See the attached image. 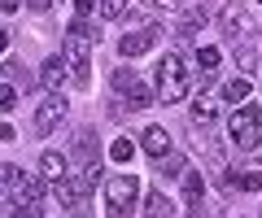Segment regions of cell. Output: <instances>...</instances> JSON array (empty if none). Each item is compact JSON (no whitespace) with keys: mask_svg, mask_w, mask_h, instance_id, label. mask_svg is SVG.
Instances as JSON below:
<instances>
[{"mask_svg":"<svg viewBox=\"0 0 262 218\" xmlns=\"http://www.w3.org/2000/svg\"><path fill=\"white\" fill-rule=\"evenodd\" d=\"M131 153H136V144H131V140H114L110 144V161H118V166H127Z\"/></svg>","mask_w":262,"mask_h":218,"instance_id":"18","label":"cell"},{"mask_svg":"<svg viewBox=\"0 0 262 218\" xmlns=\"http://www.w3.org/2000/svg\"><path fill=\"white\" fill-rule=\"evenodd\" d=\"M219 22H223V31H227L232 39H249V35H253L249 13H245V9H236V5H227V9L219 13Z\"/></svg>","mask_w":262,"mask_h":218,"instance_id":"8","label":"cell"},{"mask_svg":"<svg viewBox=\"0 0 262 218\" xmlns=\"http://www.w3.org/2000/svg\"><path fill=\"white\" fill-rule=\"evenodd\" d=\"M144 218H175V201L162 188H153L149 197H144Z\"/></svg>","mask_w":262,"mask_h":218,"instance_id":"12","label":"cell"},{"mask_svg":"<svg viewBox=\"0 0 262 218\" xmlns=\"http://www.w3.org/2000/svg\"><path fill=\"white\" fill-rule=\"evenodd\" d=\"M75 153L92 161V131H79V140H75Z\"/></svg>","mask_w":262,"mask_h":218,"instance_id":"25","label":"cell"},{"mask_svg":"<svg viewBox=\"0 0 262 218\" xmlns=\"http://www.w3.org/2000/svg\"><path fill=\"white\" fill-rule=\"evenodd\" d=\"M241 192H262V171H245L241 175Z\"/></svg>","mask_w":262,"mask_h":218,"instance_id":"22","label":"cell"},{"mask_svg":"<svg viewBox=\"0 0 262 218\" xmlns=\"http://www.w3.org/2000/svg\"><path fill=\"white\" fill-rule=\"evenodd\" d=\"M201 192H206L201 171H184V201H188V205H201Z\"/></svg>","mask_w":262,"mask_h":218,"instance_id":"15","label":"cell"},{"mask_svg":"<svg viewBox=\"0 0 262 218\" xmlns=\"http://www.w3.org/2000/svg\"><path fill=\"white\" fill-rule=\"evenodd\" d=\"M127 96H131V109H144V105L153 101V92H149V87H144V83H136V87H131Z\"/></svg>","mask_w":262,"mask_h":218,"instance_id":"21","label":"cell"},{"mask_svg":"<svg viewBox=\"0 0 262 218\" xmlns=\"http://www.w3.org/2000/svg\"><path fill=\"white\" fill-rule=\"evenodd\" d=\"M158 35H162V27H140V31H127V35L118 39V53L122 57H140V53H149L153 44H158Z\"/></svg>","mask_w":262,"mask_h":218,"instance_id":"7","label":"cell"},{"mask_svg":"<svg viewBox=\"0 0 262 218\" xmlns=\"http://www.w3.org/2000/svg\"><path fill=\"white\" fill-rule=\"evenodd\" d=\"M0 101H5V105H0L5 114H9V109H18V87H13V83H5V87H0Z\"/></svg>","mask_w":262,"mask_h":218,"instance_id":"24","label":"cell"},{"mask_svg":"<svg viewBox=\"0 0 262 218\" xmlns=\"http://www.w3.org/2000/svg\"><path fill=\"white\" fill-rule=\"evenodd\" d=\"M144 153H149V157H166V153H175L170 149V135H166V127H144Z\"/></svg>","mask_w":262,"mask_h":218,"instance_id":"11","label":"cell"},{"mask_svg":"<svg viewBox=\"0 0 262 218\" xmlns=\"http://www.w3.org/2000/svg\"><path fill=\"white\" fill-rule=\"evenodd\" d=\"M66 53H70V66H75V83L88 87V70H92V35H88V22L75 18L66 31Z\"/></svg>","mask_w":262,"mask_h":218,"instance_id":"4","label":"cell"},{"mask_svg":"<svg viewBox=\"0 0 262 218\" xmlns=\"http://www.w3.org/2000/svg\"><path fill=\"white\" fill-rule=\"evenodd\" d=\"M206 5H192V9H184V18H179V27H175V35L179 39H196V31L206 27Z\"/></svg>","mask_w":262,"mask_h":218,"instance_id":"10","label":"cell"},{"mask_svg":"<svg viewBox=\"0 0 262 218\" xmlns=\"http://www.w3.org/2000/svg\"><path fill=\"white\" fill-rule=\"evenodd\" d=\"M75 9H79V18H83V13H92V9H96V0H75Z\"/></svg>","mask_w":262,"mask_h":218,"instance_id":"26","label":"cell"},{"mask_svg":"<svg viewBox=\"0 0 262 218\" xmlns=\"http://www.w3.org/2000/svg\"><path fill=\"white\" fill-rule=\"evenodd\" d=\"M196 66H201V70H206V75H210V70L219 66V48H210V44H206V48H201V53H196Z\"/></svg>","mask_w":262,"mask_h":218,"instance_id":"20","label":"cell"},{"mask_svg":"<svg viewBox=\"0 0 262 218\" xmlns=\"http://www.w3.org/2000/svg\"><path fill=\"white\" fill-rule=\"evenodd\" d=\"M223 101H227V105L249 101V79H232V83H223Z\"/></svg>","mask_w":262,"mask_h":218,"instance_id":"16","label":"cell"},{"mask_svg":"<svg viewBox=\"0 0 262 218\" xmlns=\"http://www.w3.org/2000/svg\"><path fill=\"white\" fill-rule=\"evenodd\" d=\"M66 114H70V101H66L61 92H53V96L35 109V135H53L57 127L66 123Z\"/></svg>","mask_w":262,"mask_h":218,"instance_id":"6","label":"cell"},{"mask_svg":"<svg viewBox=\"0 0 262 218\" xmlns=\"http://www.w3.org/2000/svg\"><path fill=\"white\" fill-rule=\"evenodd\" d=\"M149 5H158V9H179V0H149Z\"/></svg>","mask_w":262,"mask_h":218,"instance_id":"27","label":"cell"},{"mask_svg":"<svg viewBox=\"0 0 262 218\" xmlns=\"http://www.w3.org/2000/svg\"><path fill=\"white\" fill-rule=\"evenodd\" d=\"M188 166H184V153H166V157H158V179L166 183V179H175V175H184Z\"/></svg>","mask_w":262,"mask_h":218,"instance_id":"14","label":"cell"},{"mask_svg":"<svg viewBox=\"0 0 262 218\" xmlns=\"http://www.w3.org/2000/svg\"><path fill=\"white\" fill-rule=\"evenodd\" d=\"M127 5H131V0H101V18L105 22H118L122 13H127Z\"/></svg>","mask_w":262,"mask_h":218,"instance_id":"19","label":"cell"},{"mask_svg":"<svg viewBox=\"0 0 262 218\" xmlns=\"http://www.w3.org/2000/svg\"><path fill=\"white\" fill-rule=\"evenodd\" d=\"M0 5H5V13H13V9H18V0H0Z\"/></svg>","mask_w":262,"mask_h":218,"instance_id":"29","label":"cell"},{"mask_svg":"<svg viewBox=\"0 0 262 218\" xmlns=\"http://www.w3.org/2000/svg\"><path fill=\"white\" fill-rule=\"evenodd\" d=\"M232 144L241 153L262 149V105H241L232 114Z\"/></svg>","mask_w":262,"mask_h":218,"instance_id":"3","label":"cell"},{"mask_svg":"<svg viewBox=\"0 0 262 218\" xmlns=\"http://www.w3.org/2000/svg\"><path fill=\"white\" fill-rule=\"evenodd\" d=\"M136 197H140V179L136 175H110L105 179V214L110 218H131Z\"/></svg>","mask_w":262,"mask_h":218,"instance_id":"5","label":"cell"},{"mask_svg":"<svg viewBox=\"0 0 262 218\" xmlns=\"http://www.w3.org/2000/svg\"><path fill=\"white\" fill-rule=\"evenodd\" d=\"M70 70H75V66H70V57H48V61H44V75H39V79H44L48 92H61L66 79H70Z\"/></svg>","mask_w":262,"mask_h":218,"instance_id":"9","label":"cell"},{"mask_svg":"<svg viewBox=\"0 0 262 218\" xmlns=\"http://www.w3.org/2000/svg\"><path fill=\"white\" fill-rule=\"evenodd\" d=\"M27 5H31L35 13H44V9H48V0H27Z\"/></svg>","mask_w":262,"mask_h":218,"instance_id":"28","label":"cell"},{"mask_svg":"<svg viewBox=\"0 0 262 218\" xmlns=\"http://www.w3.org/2000/svg\"><path fill=\"white\" fill-rule=\"evenodd\" d=\"M136 83H140V79H136V70H118V75H114V87H118V92H131Z\"/></svg>","mask_w":262,"mask_h":218,"instance_id":"23","label":"cell"},{"mask_svg":"<svg viewBox=\"0 0 262 218\" xmlns=\"http://www.w3.org/2000/svg\"><path fill=\"white\" fill-rule=\"evenodd\" d=\"M188 92H192V75H188L184 57H179V53H166V57L158 61V96L166 105H175V101H184Z\"/></svg>","mask_w":262,"mask_h":218,"instance_id":"2","label":"cell"},{"mask_svg":"<svg viewBox=\"0 0 262 218\" xmlns=\"http://www.w3.org/2000/svg\"><path fill=\"white\" fill-rule=\"evenodd\" d=\"M9 218H44V179H27L18 166H5Z\"/></svg>","mask_w":262,"mask_h":218,"instance_id":"1","label":"cell"},{"mask_svg":"<svg viewBox=\"0 0 262 218\" xmlns=\"http://www.w3.org/2000/svg\"><path fill=\"white\" fill-rule=\"evenodd\" d=\"M219 118V109H214V101H201V96H196L192 101V123H201V127H210Z\"/></svg>","mask_w":262,"mask_h":218,"instance_id":"17","label":"cell"},{"mask_svg":"<svg viewBox=\"0 0 262 218\" xmlns=\"http://www.w3.org/2000/svg\"><path fill=\"white\" fill-rule=\"evenodd\" d=\"M39 171H44V179H53V183H61V179H70V161H66V153H53L48 149L44 157H39Z\"/></svg>","mask_w":262,"mask_h":218,"instance_id":"13","label":"cell"}]
</instances>
